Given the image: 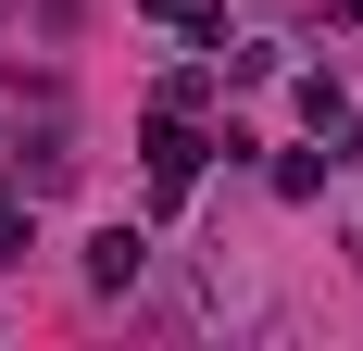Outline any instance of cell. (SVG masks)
Returning a JSON list of instances; mask_svg holds the SVG:
<instances>
[{
    "mask_svg": "<svg viewBox=\"0 0 363 351\" xmlns=\"http://www.w3.org/2000/svg\"><path fill=\"white\" fill-rule=\"evenodd\" d=\"M150 188H163V201H188V188H201V151H213V139H201V126H188V113H150Z\"/></svg>",
    "mask_w": 363,
    "mask_h": 351,
    "instance_id": "obj_1",
    "label": "cell"
},
{
    "mask_svg": "<svg viewBox=\"0 0 363 351\" xmlns=\"http://www.w3.org/2000/svg\"><path fill=\"white\" fill-rule=\"evenodd\" d=\"M150 276V239L138 226H101V239H88V288H138Z\"/></svg>",
    "mask_w": 363,
    "mask_h": 351,
    "instance_id": "obj_2",
    "label": "cell"
},
{
    "mask_svg": "<svg viewBox=\"0 0 363 351\" xmlns=\"http://www.w3.org/2000/svg\"><path fill=\"white\" fill-rule=\"evenodd\" d=\"M326 176H338L326 151H289V163H276V201H326Z\"/></svg>",
    "mask_w": 363,
    "mask_h": 351,
    "instance_id": "obj_3",
    "label": "cell"
},
{
    "mask_svg": "<svg viewBox=\"0 0 363 351\" xmlns=\"http://www.w3.org/2000/svg\"><path fill=\"white\" fill-rule=\"evenodd\" d=\"M138 13H163V26H188V13H201V0H138Z\"/></svg>",
    "mask_w": 363,
    "mask_h": 351,
    "instance_id": "obj_4",
    "label": "cell"
}]
</instances>
